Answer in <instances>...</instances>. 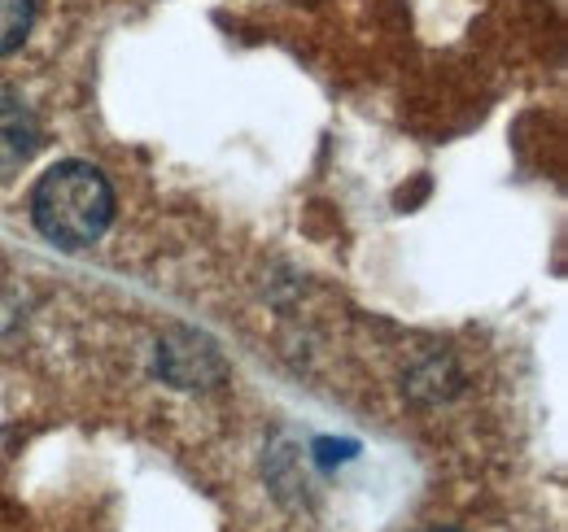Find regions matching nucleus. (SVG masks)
I'll return each mask as SVG.
<instances>
[{
    "mask_svg": "<svg viewBox=\"0 0 568 532\" xmlns=\"http://www.w3.org/2000/svg\"><path fill=\"white\" fill-rule=\"evenodd\" d=\"M31 218L53 245L83 249L101 241L114 218L110 180L88 162H58L53 171L40 175L31 193Z\"/></svg>",
    "mask_w": 568,
    "mask_h": 532,
    "instance_id": "nucleus-1",
    "label": "nucleus"
},
{
    "mask_svg": "<svg viewBox=\"0 0 568 532\" xmlns=\"http://www.w3.org/2000/svg\"><path fill=\"white\" fill-rule=\"evenodd\" d=\"M36 144H40V123L31 105L18 92L0 88V175H13L36 153Z\"/></svg>",
    "mask_w": 568,
    "mask_h": 532,
    "instance_id": "nucleus-2",
    "label": "nucleus"
},
{
    "mask_svg": "<svg viewBox=\"0 0 568 532\" xmlns=\"http://www.w3.org/2000/svg\"><path fill=\"white\" fill-rule=\"evenodd\" d=\"M31 18H36V0H0V58L27 40Z\"/></svg>",
    "mask_w": 568,
    "mask_h": 532,
    "instance_id": "nucleus-3",
    "label": "nucleus"
},
{
    "mask_svg": "<svg viewBox=\"0 0 568 532\" xmlns=\"http://www.w3.org/2000/svg\"><path fill=\"white\" fill-rule=\"evenodd\" d=\"M428 532H455V529H428Z\"/></svg>",
    "mask_w": 568,
    "mask_h": 532,
    "instance_id": "nucleus-4",
    "label": "nucleus"
}]
</instances>
